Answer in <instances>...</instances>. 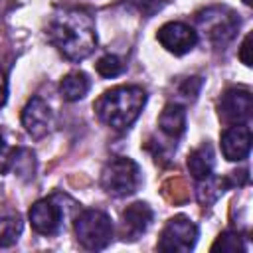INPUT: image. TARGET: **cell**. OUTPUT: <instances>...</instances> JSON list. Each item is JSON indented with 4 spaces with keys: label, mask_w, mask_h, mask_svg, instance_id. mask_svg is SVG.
I'll use <instances>...</instances> for the list:
<instances>
[{
    "label": "cell",
    "mask_w": 253,
    "mask_h": 253,
    "mask_svg": "<svg viewBox=\"0 0 253 253\" xmlns=\"http://www.w3.org/2000/svg\"><path fill=\"white\" fill-rule=\"evenodd\" d=\"M162 194H164L170 202L180 204V202L188 200V186L184 184V180L172 178V180H168V182L162 186Z\"/></svg>",
    "instance_id": "21"
},
{
    "label": "cell",
    "mask_w": 253,
    "mask_h": 253,
    "mask_svg": "<svg viewBox=\"0 0 253 253\" xmlns=\"http://www.w3.org/2000/svg\"><path fill=\"white\" fill-rule=\"evenodd\" d=\"M125 71V63L121 61V57L117 55H103L99 61H97V73L103 75V77H117Z\"/></svg>",
    "instance_id": "20"
},
{
    "label": "cell",
    "mask_w": 253,
    "mask_h": 253,
    "mask_svg": "<svg viewBox=\"0 0 253 253\" xmlns=\"http://www.w3.org/2000/svg\"><path fill=\"white\" fill-rule=\"evenodd\" d=\"M158 42L168 51H172L176 55H182V53L190 51L196 45L198 34L182 22H168L158 30Z\"/></svg>",
    "instance_id": "8"
},
{
    "label": "cell",
    "mask_w": 253,
    "mask_h": 253,
    "mask_svg": "<svg viewBox=\"0 0 253 253\" xmlns=\"http://www.w3.org/2000/svg\"><path fill=\"white\" fill-rule=\"evenodd\" d=\"M225 186H227V180H225V178H211V176H210V178H206L204 184L198 188V200H200L202 204H211L217 196L223 194Z\"/></svg>",
    "instance_id": "17"
},
{
    "label": "cell",
    "mask_w": 253,
    "mask_h": 253,
    "mask_svg": "<svg viewBox=\"0 0 253 253\" xmlns=\"http://www.w3.org/2000/svg\"><path fill=\"white\" fill-rule=\"evenodd\" d=\"M47 38L71 61L85 59L97 45L93 18L77 8L55 12L47 26Z\"/></svg>",
    "instance_id": "1"
},
{
    "label": "cell",
    "mask_w": 253,
    "mask_h": 253,
    "mask_svg": "<svg viewBox=\"0 0 253 253\" xmlns=\"http://www.w3.org/2000/svg\"><path fill=\"white\" fill-rule=\"evenodd\" d=\"M61 217L63 211L51 198L40 200L30 208V223L42 235H55L61 227Z\"/></svg>",
    "instance_id": "9"
},
{
    "label": "cell",
    "mask_w": 253,
    "mask_h": 253,
    "mask_svg": "<svg viewBox=\"0 0 253 253\" xmlns=\"http://www.w3.org/2000/svg\"><path fill=\"white\" fill-rule=\"evenodd\" d=\"M2 146H4V136H2V132H0V150H2Z\"/></svg>",
    "instance_id": "25"
},
{
    "label": "cell",
    "mask_w": 253,
    "mask_h": 253,
    "mask_svg": "<svg viewBox=\"0 0 253 253\" xmlns=\"http://www.w3.org/2000/svg\"><path fill=\"white\" fill-rule=\"evenodd\" d=\"M196 22L200 30L208 36V40L213 43H227L235 36L239 26V18L229 8H221V6L202 10L196 16Z\"/></svg>",
    "instance_id": "5"
},
{
    "label": "cell",
    "mask_w": 253,
    "mask_h": 253,
    "mask_svg": "<svg viewBox=\"0 0 253 253\" xmlns=\"http://www.w3.org/2000/svg\"><path fill=\"white\" fill-rule=\"evenodd\" d=\"M22 123L34 138H42L51 128V111L40 97H32L22 113Z\"/></svg>",
    "instance_id": "11"
},
{
    "label": "cell",
    "mask_w": 253,
    "mask_h": 253,
    "mask_svg": "<svg viewBox=\"0 0 253 253\" xmlns=\"http://www.w3.org/2000/svg\"><path fill=\"white\" fill-rule=\"evenodd\" d=\"M89 87H91V81L83 71H71L61 79L59 93L65 101H79L87 95Z\"/></svg>",
    "instance_id": "15"
},
{
    "label": "cell",
    "mask_w": 253,
    "mask_h": 253,
    "mask_svg": "<svg viewBox=\"0 0 253 253\" xmlns=\"http://www.w3.org/2000/svg\"><path fill=\"white\" fill-rule=\"evenodd\" d=\"M188 170L196 180H206L213 170V150L210 144H202L188 156Z\"/></svg>",
    "instance_id": "14"
},
{
    "label": "cell",
    "mask_w": 253,
    "mask_h": 253,
    "mask_svg": "<svg viewBox=\"0 0 253 253\" xmlns=\"http://www.w3.org/2000/svg\"><path fill=\"white\" fill-rule=\"evenodd\" d=\"M243 2H245V4H251V0H243Z\"/></svg>",
    "instance_id": "26"
},
{
    "label": "cell",
    "mask_w": 253,
    "mask_h": 253,
    "mask_svg": "<svg viewBox=\"0 0 253 253\" xmlns=\"http://www.w3.org/2000/svg\"><path fill=\"white\" fill-rule=\"evenodd\" d=\"M221 150L227 160H243L251 150V128L247 123L229 126L221 134Z\"/></svg>",
    "instance_id": "10"
},
{
    "label": "cell",
    "mask_w": 253,
    "mask_h": 253,
    "mask_svg": "<svg viewBox=\"0 0 253 253\" xmlns=\"http://www.w3.org/2000/svg\"><path fill=\"white\" fill-rule=\"evenodd\" d=\"M158 125L168 136L178 138L186 130V111H184V107H180L176 103L166 105L164 111L158 117Z\"/></svg>",
    "instance_id": "13"
},
{
    "label": "cell",
    "mask_w": 253,
    "mask_h": 253,
    "mask_svg": "<svg viewBox=\"0 0 253 253\" xmlns=\"http://www.w3.org/2000/svg\"><path fill=\"white\" fill-rule=\"evenodd\" d=\"M6 99H8V81H6L4 71L0 69V109L6 105Z\"/></svg>",
    "instance_id": "24"
},
{
    "label": "cell",
    "mask_w": 253,
    "mask_h": 253,
    "mask_svg": "<svg viewBox=\"0 0 253 253\" xmlns=\"http://www.w3.org/2000/svg\"><path fill=\"white\" fill-rule=\"evenodd\" d=\"M10 164L18 176H34V154L30 150L20 148L10 158Z\"/></svg>",
    "instance_id": "19"
},
{
    "label": "cell",
    "mask_w": 253,
    "mask_h": 253,
    "mask_svg": "<svg viewBox=\"0 0 253 253\" xmlns=\"http://www.w3.org/2000/svg\"><path fill=\"white\" fill-rule=\"evenodd\" d=\"M249 51H251V34H247V36H245V40H243V43H241V49H239V57H241V61H243L247 67L251 65Z\"/></svg>",
    "instance_id": "23"
},
{
    "label": "cell",
    "mask_w": 253,
    "mask_h": 253,
    "mask_svg": "<svg viewBox=\"0 0 253 253\" xmlns=\"http://www.w3.org/2000/svg\"><path fill=\"white\" fill-rule=\"evenodd\" d=\"M253 111L251 93L247 89H229L219 99V117L225 123L239 125L247 123Z\"/></svg>",
    "instance_id": "7"
},
{
    "label": "cell",
    "mask_w": 253,
    "mask_h": 253,
    "mask_svg": "<svg viewBox=\"0 0 253 253\" xmlns=\"http://www.w3.org/2000/svg\"><path fill=\"white\" fill-rule=\"evenodd\" d=\"M196 239H198V227L186 215H176L162 229L156 247L166 253H188L194 249Z\"/></svg>",
    "instance_id": "6"
},
{
    "label": "cell",
    "mask_w": 253,
    "mask_h": 253,
    "mask_svg": "<svg viewBox=\"0 0 253 253\" xmlns=\"http://www.w3.org/2000/svg\"><path fill=\"white\" fill-rule=\"evenodd\" d=\"M200 89H202V77H188L184 81V85L180 87V93L184 97H188V99H196Z\"/></svg>",
    "instance_id": "22"
},
{
    "label": "cell",
    "mask_w": 253,
    "mask_h": 253,
    "mask_svg": "<svg viewBox=\"0 0 253 253\" xmlns=\"http://www.w3.org/2000/svg\"><path fill=\"white\" fill-rule=\"evenodd\" d=\"M22 233V219L18 213L0 215V247H10Z\"/></svg>",
    "instance_id": "16"
},
{
    "label": "cell",
    "mask_w": 253,
    "mask_h": 253,
    "mask_svg": "<svg viewBox=\"0 0 253 253\" xmlns=\"http://www.w3.org/2000/svg\"><path fill=\"white\" fill-rule=\"evenodd\" d=\"M75 235L89 251L105 249L113 241V223L105 211L85 210L75 219Z\"/></svg>",
    "instance_id": "4"
},
{
    "label": "cell",
    "mask_w": 253,
    "mask_h": 253,
    "mask_svg": "<svg viewBox=\"0 0 253 253\" xmlns=\"http://www.w3.org/2000/svg\"><path fill=\"white\" fill-rule=\"evenodd\" d=\"M140 182H142V176H140L138 164L134 160L123 158V156L109 160L101 174V186L117 198L134 194L138 190Z\"/></svg>",
    "instance_id": "3"
},
{
    "label": "cell",
    "mask_w": 253,
    "mask_h": 253,
    "mask_svg": "<svg viewBox=\"0 0 253 253\" xmlns=\"http://www.w3.org/2000/svg\"><path fill=\"white\" fill-rule=\"evenodd\" d=\"M211 251H221V253H237V251H245L243 245V237L235 231H225L217 237V241L211 245Z\"/></svg>",
    "instance_id": "18"
},
{
    "label": "cell",
    "mask_w": 253,
    "mask_h": 253,
    "mask_svg": "<svg viewBox=\"0 0 253 253\" xmlns=\"http://www.w3.org/2000/svg\"><path fill=\"white\" fill-rule=\"evenodd\" d=\"M144 103H146L144 89L136 85H123L105 91L95 101V113L105 125L117 130H125L136 121Z\"/></svg>",
    "instance_id": "2"
},
{
    "label": "cell",
    "mask_w": 253,
    "mask_h": 253,
    "mask_svg": "<svg viewBox=\"0 0 253 253\" xmlns=\"http://www.w3.org/2000/svg\"><path fill=\"white\" fill-rule=\"evenodd\" d=\"M152 221V210L144 202L130 204L123 211V239H136L148 229Z\"/></svg>",
    "instance_id": "12"
}]
</instances>
